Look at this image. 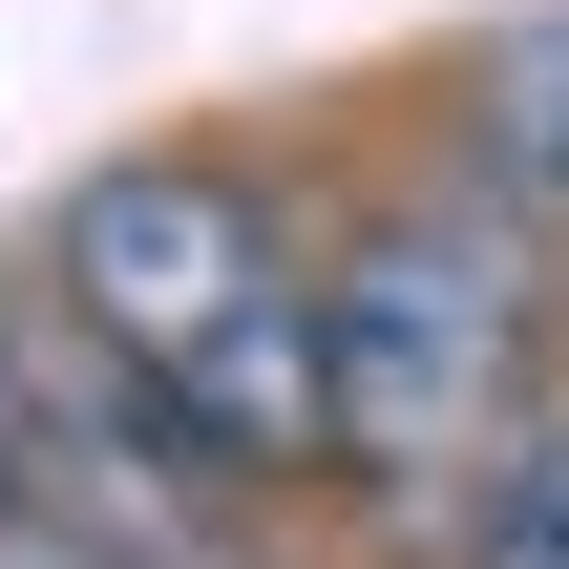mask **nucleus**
<instances>
[{"mask_svg":"<svg viewBox=\"0 0 569 569\" xmlns=\"http://www.w3.org/2000/svg\"><path fill=\"white\" fill-rule=\"evenodd\" d=\"M528 359H549V253H528L507 190H401V211H359L317 253V422H338V486H443V465L486 486L507 422H549Z\"/></svg>","mask_w":569,"mask_h":569,"instance_id":"obj_2","label":"nucleus"},{"mask_svg":"<svg viewBox=\"0 0 569 569\" xmlns=\"http://www.w3.org/2000/svg\"><path fill=\"white\" fill-rule=\"evenodd\" d=\"M465 148H486L507 211H569V21H507V42H486V127H465Z\"/></svg>","mask_w":569,"mask_h":569,"instance_id":"obj_3","label":"nucleus"},{"mask_svg":"<svg viewBox=\"0 0 569 569\" xmlns=\"http://www.w3.org/2000/svg\"><path fill=\"white\" fill-rule=\"evenodd\" d=\"M465 569H569V401L507 422V465L465 486Z\"/></svg>","mask_w":569,"mask_h":569,"instance_id":"obj_4","label":"nucleus"},{"mask_svg":"<svg viewBox=\"0 0 569 569\" xmlns=\"http://www.w3.org/2000/svg\"><path fill=\"white\" fill-rule=\"evenodd\" d=\"M42 296L84 317V359L211 465V486H317V253L232 148H127L42 211Z\"/></svg>","mask_w":569,"mask_h":569,"instance_id":"obj_1","label":"nucleus"},{"mask_svg":"<svg viewBox=\"0 0 569 569\" xmlns=\"http://www.w3.org/2000/svg\"><path fill=\"white\" fill-rule=\"evenodd\" d=\"M0 569H84V549H63V528H42V507L0 486Z\"/></svg>","mask_w":569,"mask_h":569,"instance_id":"obj_5","label":"nucleus"}]
</instances>
